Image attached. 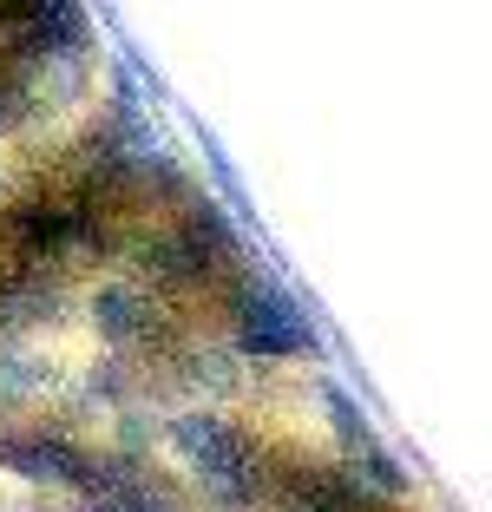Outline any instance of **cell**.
<instances>
[{
	"label": "cell",
	"mask_w": 492,
	"mask_h": 512,
	"mask_svg": "<svg viewBox=\"0 0 492 512\" xmlns=\"http://www.w3.org/2000/svg\"><path fill=\"white\" fill-rule=\"evenodd\" d=\"M60 316V289L46 276H20V283H0V329H40V322Z\"/></svg>",
	"instance_id": "5"
},
{
	"label": "cell",
	"mask_w": 492,
	"mask_h": 512,
	"mask_svg": "<svg viewBox=\"0 0 492 512\" xmlns=\"http://www.w3.org/2000/svg\"><path fill=\"white\" fill-rule=\"evenodd\" d=\"M230 316H237V348H243V355H256V362L322 355V335H315V322L302 316V302L289 296L283 283H269V276H243Z\"/></svg>",
	"instance_id": "2"
},
{
	"label": "cell",
	"mask_w": 492,
	"mask_h": 512,
	"mask_svg": "<svg viewBox=\"0 0 492 512\" xmlns=\"http://www.w3.org/2000/svg\"><path fill=\"white\" fill-rule=\"evenodd\" d=\"M40 388H53V362L27 355V348H0V401H20Z\"/></svg>",
	"instance_id": "6"
},
{
	"label": "cell",
	"mask_w": 492,
	"mask_h": 512,
	"mask_svg": "<svg viewBox=\"0 0 492 512\" xmlns=\"http://www.w3.org/2000/svg\"><path fill=\"white\" fill-rule=\"evenodd\" d=\"M79 460H86V447H73L66 434H46V427H33V434H0V467L33 480V486H73Z\"/></svg>",
	"instance_id": "3"
},
{
	"label": "cell",
	"mask_w": 492,
	"mask_h": 512,
	"mask_svg": "<svg viewBox=\"0 0 492 512\" xmlns=\"http://www.w3.org/2000/svg\"><path fill=\"white\" fill-rule=\"evenodd\" d=\"M92 329L105 335L112 348H132V342H151L158 316H151V296L138 283H105L92 296Z\"/></svg>",
	"instance_id": "4"
},
{
	"label": "cell",
	"mask_w": 492,
	"mask_h": 512,
	"mask_svg": "<svg viewBox=\"0 0 492 512\" xmlns=\"http://www.w3.org/2000/svg\"><path fill=\"white\" fill-rule=\"evenodd\" d=\"M315 394H322V401H328V414H335V434H342L348 440V447H368V440H374V427H368V414H361V407L355 401H348V394L342 388H335V381H322V388H315Z\"/></svg>",
	"instance_id": "8"
},
{
	"label": "cell",
	"mask_w": 492,
	"mask_h": 512,
	"mask_svg": "<svg viewBox=\"0 0 492 512\" xmlns=\"http://www.w3.org/2000/svg\"><path fill=\"white\" fill-rule=\"evenodd\" d=\"M92 512H184V506L171 499V486H158V480H151V467H145L132 486H119V493L92 499Z\"/></svg>",
	"instance_id": "7"
},
{
	"label": "cell",
	"mask_w": 492,
	"mask_h": 512,
	"mask_svg": "<svg viewBox=\"0 0 492 512\" xmlns=\"http://www.w3.org/2000/svg\"><path fill=\"white\" fill-rule=\"evenodd\" d=\"M164 434H171V447L191 460V473H197V486L210 493V506L243 512V506H256V499H263V486H269L263 447H256V440L243 434L230 414L191 407V414H178Z\"/></svg>",
	"instance_id": "1"
},
{
	"label": "cell",
	"mask_w": 492,
	"mask_h": 512,
	"mask_svg": "<svg viewBox=\"0 0 492 512\" xmlns=\"http://www.w3.org/2000/svg\"><path fill=\"white\" fill-rule=\"evenodd\" d=\"M191 381H197V388H210V394L237 388V375H230V355H217V348H210V355H197V362H191Z\"/></svg>",
	"instance_id": "9"
},
{
	"label": "cell",
	"mask_w": 492,
	"mask_h": 512,
	"mask_svg": "<svg viewBox=\"0 0 492 512\" xmlns=\"http://www.w3.org/2000/svg\"><path fill=\"white\" fill-rule=\"evenodd\" d=\"M0 191H7V178H0Z\"/></svg>",
	"instance_id": "10"
}]
</instances>
